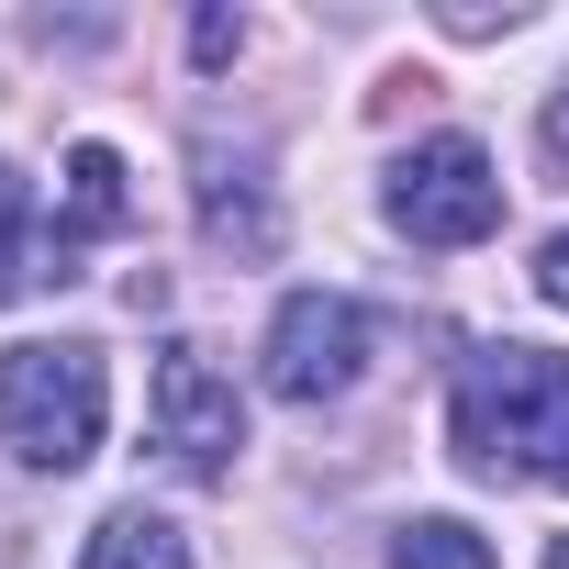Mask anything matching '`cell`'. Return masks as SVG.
Instances as JSON below:
<instances>
[{
	"mask_svg": "<svg viewBox=\"0 0 569 569\" xmlns=\"http://www.w3.org/2000/svg\"><path fill=\"white\" fill-rule=\"evenodd\" d=\"M447 447L480 480H558L569 491V358H547V347L469 358L458 402H447Z\"/></svg>",
	"mask_w": 569,
	"mask_h": 569,
	"instance_id": "6da1fadb",
	"label": "cell"
},
{
	"mask_svg": "<svg viewBox=\"0 0 569 569\" xmlns=\"http://www.w3.org/2000/svg\"><path fill=\"white\" fill-rule=\"evenodd\" d=\"M101 413H112V380H101V347L79 336H34L0 358V436H12L23 469H79L101 447Z\"/></svg>",
	"mask_w": 569,
	"mask_h": 569,
	"instance_id": "7a4b0ae2",
	"label": "cell"
},
{
	"mask_svg": "<svg viewBox=\"0 0 569 569\" xmlns=\"http://www.w3.org/2000/svg\"><path fill=\"white\" fill-rule=\"evenodd\" d=\"M391 223H402L413 246H480V234L502 223V179H491V157H480L469 134L413 146V157L391 168Z\"/></svg>",
	"mask_w": 569,
	"mask_h": 569,
	"instance_id": "3957f363",
	"label": "cell"
},
{
	"mask_svg": "<svg viewBox=\"0 0 569 569\" xmlns=\"http://www.w3.org/2000/svg\"><path fill=\"white\" fill-rule=\"evenodd\" d=\"M369 369V313L347 291H291L268 325V391L279 402H336Z\"/></svg>",
	"mask_w": 569,
	"mask_h": 569,
	"instance_id": "277c9868",
	"label": "cell"
},
{
	"mask_svg": "<svg viewBox=\"0 0 569 569\" xmlns=\"http://www.w3.org/2000/svg\"><path fill=\"white\" fill-rule=\"evenodd\" d=\"M157 447H168L190 480H223L234 447H246V402H234V380H212L190 347L157 358Z\"/></svg>",
	"mask_w": 569,
	"mask_h": 569,
	"instance_id": "5b68a950",
	"label": "cell"
},
{
	"mask_svg": "<svg viewBox=\"0 0 569 569\" xmlns=\"http://www.w3.org/2000/svg\"><path fill=\"white\" fill-rule=\"evenodd\" d=\"M79 569H190V536H179L168 513H146V502H134V513H112V525L90 536V558H79Z\"/></svg>",
	"mask_w": 569,
	"mask_h": 569,
	"instance_id": "8992f818",
	"label": "cell"
},
{
	"mask_svg": "<svg viewBox=\"0 0 569 569\" xmlns=\"http://www.w3.org/2000/svg\"><path fill=\"white\" fill-rule=\"evenodd\" d=\"M123 212H134L123 157H112V146H68V234H112Z\"/></svg>",
	"mask_w": 569,
	"mask_h": 569,
	"instance_id": "52a82bcc",
	"label": "cell"
},
{
	"mask_svg": "<svg viewBox=\"0 0 569 569\" xmlns=\"http://www.w3.org/2000/svg\"><path fill=\"white\" fill-rule=\"evenodd\" d=\"M391 569H491V536H480V525H458V513H425V525H402Z\"/></svg>",
	"mask_w": 569,
	"mask_h": 569,
	"instance_id": "ba28073f",
	"label": "cell"
},
{
	"mask_svg": "<svg viewBox=\"0 0 569 569\" xmlns=\"http://www.w3.org/2000/svg\"><path fill=\"white\" fill-rule=\"evenodd\" d=\"M34 201H23V168L12 157H0V302H12V291H34Z\"/></svg>",
	"mask_w": 569,
	"mask_h": 569,
	"instance_id": "9c48e42d",
	"label": "cell"
},
{
	"mask_svg": "<svg viewBox=\"0 0 569 569\" xmlns=\"http://www.w3.org/2000/svg\"><path fill=\"white\" fill-rule=\"evenodd\" d=\"M201 223H212V246H246V257H268V246H279L268 201H257V190H223V179L201 190Z\"/></svg>",
	"mask_w": 569,
	"mask_h": 569,
	"instance_id": "30bf717a",
	"label": "cell"
},
{
	"mask_svg": "<svg viewBox=\"0 0 569 569\" xmlns=\"http://www.w3.org/2000/svg\"><path fill=\"white\" fill-rule=\"evenodd\" d=\"M536 291H547V302H569V234H558V246H536Z\"/></svg>",
	"mask_w": 569,
	"mask_h": 569,
	"instance_id": "8fae6325",
	"label": "cell"
},
{
	"mask_svg": "<svg viewBox=\"0 0 569 569\" xmlns=\"http://www.w3.org/2000/svg\"><path fill=\"white\" fill-rule=\"evenodd\" d=\"M547 168L569 179V101H547Z\"/></svg>",
	"mask_w": 569,
	"mask_h": 569,
	"instance_id": "7c38bea8",
	"label": "cell"
},
{
	"mask_svg": "<svg viewBox=\"0 0 569 569\" xmlns=\"http://www.w3.org/2000/svg\"><path fill=\"white\" fill-rule=\"evenodd\" d=\"M547 569H569V536H558V547H547Z\"/></svg>",
	"mask_w": 569,
	"mask_h": 569,
	"instance_id": "4fadbf2b",
	"label": "cell"
}]
</instances>
